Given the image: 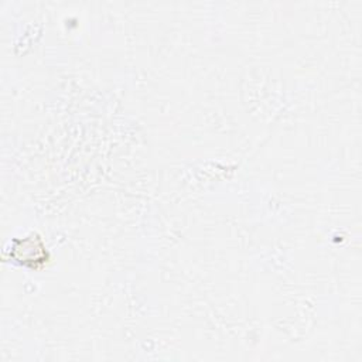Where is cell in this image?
Wrapping results in <instances>:
<instances>
[{"label":"cell","instance_id":"obj_1","mask_svg":"<svg viewBox=\"0 0 362 362\" xmlns=\"http://www.w3.org/2000/svg\"><path fill=\"white\" fill-rule=\"evenodd\" d=\"M13 257L18 262L30 266H35L37 262H44L47 259V250L42 240L37 235H31L24 239L13 240Z\"/></svg>","mask_w":362,"mask_h":362}]
</instances>
